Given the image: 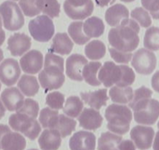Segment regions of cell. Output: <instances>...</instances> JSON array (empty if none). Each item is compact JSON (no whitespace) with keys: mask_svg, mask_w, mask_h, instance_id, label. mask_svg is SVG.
<instances>
[{"mask_svg":"<svg viewBox=\"0 0 159 150\" xmlns=\"http://www.w3.org/2000/svg\"><path fill=\"white\" fill-rule=\"evenodd\" d=\"M140 26L134 20L126 19L108 32V42L112 48L125 53H131L140 42Z\"/></svg>","mask_w":159,"mask_h":150,"instance_id":"1","label":"cell"},{"mask_svg":"<svg viewBox=\"0 0 159 150\" xmlns=\"http://www.w3.org/2000/svg\"><path fill=\"white\" fill-rule=\"evenodd\" d=\"M38 79L45 91L60 88L65 82L63 58L52 53H47L44 69L40 72Z\"/></svg>","mask_w":159,"mask_h":150,"instance_id":"2","label":"cell"},{"mask_svg":"<svg viewBox=\"0 0 159 150\" xmlns=\"http://www.w3.org/2000/svg\"><path fill=\"white\" fill-rule=\"evenodd\" d=\"M105 117L108 122L107 128L111 132L123 135L129 131L133 114L128 106L111 104L105 110Z\"/></svg>","mask_w":159,"mask_h":150,"instance_id":"3","label":"cell"},{"mask_svg":"<svg viewBox=\"0 0 159 150\" xmlns=\"http://www.w3.org/2000/svg\"><path fill=\"white\" fill-rule=\"evenodd\" d=\"M130 109L134 110V120L142 125H153L159 117V102L147 99L139 101Z\"/></svg>","mask_w":159,"mask_h":150,"instance_id":"4","label":"cell"},{"mask_svg":"<svg viewBox=\"0 0 159 150\" xmlns=\"http://www.w3.org/2000/svg\"><path fill=\"white\" fill-rule=\"evenodd\" d=\"M9 124L16 132L24 134L30 140H35L42 131V127L36 119L27 114L16 112L9 118Z\"/></svg>","mask_w":159,"mask_h":150,"instance_id":"5","label":"cell"},{"mask_svg":"<svg viewBox=\"0 0 159 150\" xmlns=\"http://www.w3.org/2000/svg\"><path fill=\"white\" fill-rule=\"evenodd\" d=\"M0 16L3 26L10 31L18 30L24 24V17L20 7L13 1H5L0 5Z\"/></svg>","mask_w":159,"mask_h":150,"instance_id":"6","label":"cell"},{"mask_svg":"<svg viewBox=\"0 0 159 150\" xmlns=\"http://www.w3.org/2000/svg\"><path fill=\"white\" fill-rule=\"evenodd\" d=\"M29 32L35 41L47 42L55 34V26L53 21L46 15H41L31 20L28 24Z\"/></svg>","mask_w":159,"mask_h":150,"instance_id":"7","label":"cell"},{"mask_svg":"<svg viewBox=\"0 0 159 150\" xmlns=\"http://www.w3.org/2000/svg\"><path fill=\"white\" fill-rule=\"evenodd\" d=\"M133 67L136 72L142 75L151 74L157 65V58L154 53L147 49H140L132 57Z\"/></svg>","mask_w":159,"mask_h":150,"instance_id":"8","label":"cell"},{"mask_svg":"<svg viewBox=\"0 0 159 150\" xmlns=\"http://www.w3.org/2000/svg\"><path fill=\"white\" fill-rule=\"evenodd\" d=\"M63 9L70 18L82 21L92 14L94 4L92 0H65Z\"/></svg>","mask_w":159,"mask_h":150,"instance_id":"9","label":"cell"},{"mask_svg":"<svg viewBox=\"0 0 159 150\" xmlns=\"http://www.w3.org/2000/svg\"><path fill=\"white\" fill-rule=\"evenodd\" d=\"M130 137L137 148L149 149L154 142V131L151 127L137 125L131 130Z\"/></svg>","mask_w":159,"mask_h":150,"instance_id":"10","label":"cell"},{"mask_svg":"<svg viewBox=\"0 0 159 150\" xmlns=\"http://www.w3.org/2000/svg\"><path fill=\"white\" fill-rule=\"evenodd\" d=\"M98 79L101 83L106 88H110L113 85H117L120 82L122 76L121 65H116V63L107 61L99 70Z\"/></svg>","mask_w":159,"mask_h":150,"instance_id":"11","label":"cell"},{"mask_svg":"<svg viewBox=\"0 0 159 150\" xmlns=\"http://www.w3.org/2000/svg\"><path fill=\"white\" fill-rule=\"evenodd\" d=\"M20 73V68L16 59L9 58L0 64V81L7 86L15 85Z\"/></svg>","mask_w":159,"mask_h":150,"instance_id":"12","label":"cell"},{"mask_svg":"<svg viewBox=\"0 0 159 150\" xmlns=\"http://www.w3.org/2000/svg\"><path fill=\"white\" fill-rule=\"evenodd\" d=\"M20 64L23 71L29 74H36L42 69L43 56L38 50H30L22 56Z\"/></svg>","mask_w":159,"mask_h":150,"instance_id":"13","label":"cell"},{"mask_svg":"<svg viewBox=\"0 0 159 150\" xmlns=\"http://www.w3.org/2000/svg\"><path fill=\"white\" fill-rule=\"evenodd\" d=\"M88 63L86 58L82 55L73 54L69 56L66 63V73L69 78L76 82H82L84 80L82 70Z\"/></svg>","mask_w":159,"mask_h":150,"instance_id":"14","label":"cell"},{"mask_svg":"<svg viewBox=\"0 0 159 150\" xmlns=\"http://www.w3.org/2000/svg\"><path fill=\"white\" fill-rule=\"evenodd\" d=\"M95 145V135L89 131H77L70 139V148L71 150H94Z\"/></svg>","mask_w":159,"mask_h":150,"instance_id":"15","label":"cell"},{"mask_svg":"<svg viewBox=\"0 0 159 150\" xmlns=\"http://www.w3.org/2000/svg\"><path fill=\"white\" fill-rule=\"evenodd\" d=\"M7 44L12 56H21L30 49L31 39L24 33H15L9 38Z\"/></svg>","mask_w":159,"mask_h":150,"instance_id":"16","label":"cell"},{"mask_svg":"<svg viewBox=\"0 0 159 150\" xmlns=\"http://www.w3.org/2000/svg\"><path fill=\"white\" fill-rule=\"evenodd\" d=\"M80 126L89 131H95L102 124L103 118L98 110L93 108H85L78 117Z\"/></svg>","mask_w":159,"mask_h":150,"instance_id":"17","label":"cell"},{"mask_svg":"<svg viewBox=\"0 0 159 150\" xmlns=\"http://www.w3.org/2000/svg\"><path fill=\"white\" fill-rule=\"evenodd\" d=\"M1 99L9 111H17L24 102V95L17 88H7L1 94Z\"/></svg>","mask_w":159,"mask_h":150,"instance_id":"18","label":"cell"},{"mask_svg":"<svg viewBox=\"0 0 159 150\" xmlns=\"http://www.w3.org/2000/svg\"><path fill=\"white\" fill-rule=\"evenodd\" d=\"M61 143L62 137L54 129H45L38 138V144L42 150H58Z\"/></svg>","mask_w":159,"mask_h":150,"instance_id":"19","label":"cell"},{"mask_svg":"<svg viewBox=\"0 0 159 150\" xmlns=\"http://www.w3.org/2000/svg\"><path fill=\"white\" fill-rule=\"evenodd\" d=\"M107 91V88H102L97 91L81 92L80 97L87 105L94 110H99L102 106L106 105L108 100Z\"/></svg>","mask_w":159,"mask_h":150,"instance_id":"20","label":"cell"},{"mask_svg":"<svg viewBox=\"0 0 159 150\" xmlns=\"http://www.w3.org/2000/svg\"><path fill=\"white\" fill-rule=\"evenodd\" d=\"M76 126V121L74 119L70 118L64 114H59L52 122L49 129L56 130L61 137L66 138L75 131Z\"/></svg>","mask_w":159,"mask_h":150,"instance_id":"21","label":"cell"},{"mask_svg":"<svg viewBox=\"0 0 159 150\" xmlns=\"http://www.w3.org/2000/svg\"><path fill=\"white\" fill-rule=\"evenodd\" d=\"M129 13L128 9L122 4L111 6L105 12V21L111 27H116L124 20L128 19Z\"/></svg>","mask_w":159,"mask_h":150,"instance_id":"22","label":"cell"},{"mask_svg":"<svg viewBox=\"0 0 159 150\" xmlns=\"http://www.w3.org/2000/svg\"><path fill=\"white\" fill-rule=\"evenodd\" d=\"M73 48V43L66 33H57L53 38L49 53H56L60 55H68Z\"/></svg>","mask_w":159,"mask_h":150,"instance_id":"23","label":"cell"},{"mask_svg":"<svg viewBox=\"0 0 159 150\" xmlns=\"http://www.w3.org/2000/svg\"><path fill=\"white\" fill-rule=\"evenodd\" d=\"M26 145V139L20 134L11 131L6 133L1 141L2 150H24Z\"/></svg>","mask_w":159,"mask_h":150,"instance_id":"24","label":"cell"},{"mask_svg":"<svg viewBox=\"0 0 159 150\" xmlns=\"http://www.w3.org/2000/svg\"><path fill=\"white\" fill-rule=\"evenodd\" d=\"M83 30L85 35L91 38H98L105 31V24L103 21L97 16H92L86 20L83 25Z\"/></svg>","mask_w":159,"mask_h":150,"instance_id":"25","label":"cell"},{"mask_svg":"<svg viewBox=\"0 0 159 150\" xmlns=\"http://www.w3.org/2000/svg\"><path fill=\"white\" fill-rule=\"evenodd\" d=\"M134 91L130 87L112 86L109 90V97L113 102L119 104L129 103L133 99Z\"/></svg>","mask_w":159,"mask_h":150,"instance_id":"26","label":"cell"},{"mask_svg":"<svg viewBox=\"0 0 159 150\" xmlns=\"http://www.w3.org/2000/svg\"><path fill=\"white\" fill-rule=\"evenodd\" d=\"M17 85L21 92L28 97L34 96L38 92L40 88L36 77L27 74L23 75L20 77Z\"/></svg>","mask_w":159,"mask_h":150,"instance_id":"27","label":"cell"},{"mask_svg":"<svg viewBox=\"0 0 159 150\" xmlns=\"http://www.w3.org/2000/svg\"><path fill=\"white\" fill-rule=\"evenodd\" d=\"M123 138L111 132H104L101 134L98 142V150H119V145Z\"/></svg>","mask_w":159,"mask_h":150,"instance_id":"28","label":"cell"},{"mask_svg":"<svg viewBox=\"0 0 159 150\" xmlns=\"http://www.w3.org/2000/svg\"><path fill=\"white\" fill-rule=\"evenodd\" d=\"M102 67L100 62H90L84 67L82 70V76L84 80L91 86H99L101 82L98 77V72Z\"/></svg>","mask_w":159,"mask_h":150,"instance_id":"29","label":"cell"},{"mask_svg":"<svg viewBox=\"0 0 159 150\" xmlns=\"http://www.w3.org/2000/svg\"><path fill=\"white\" fill-rule=\"evenodd\" d=\"M84 108V103L78 96H72L67 98L63 105V113L68 117L76 118L81 114Z\"/></svg>","mask_w":159,"mask_h":150,"instance_id":"30","label":"cell"},{"mask_svg":"<svg viewBox=\"0 0 159 150\" xmlns=\"http://www.w3.org/2000/svg\"><path fill=\"white\" fill-rule=\"evenodd\" d=\"M84 53L88 59L91 60H98L105 56L106 47L102 41L93 40L85 46Z\"/></svg>","mask_w":159,"mask_h":150,"instance_id":"31","label":"cell"},{"mask_svg":"<svg viewBox=\"0 0 159 150\" xmlns=\"http://www.w3.org/2000/svg\"><path fill=\"white\" fill-rule=\"evenodd\" d=\"M84 23L82 21H76L72 22L69 25L68 33L73 42L77 45H84L89 42L91 39L88 38L84 34L83 30Z\"/></svg>","mask_w":159,"mask_h":150,"instance_id":"32","label":"cell"},{"mask_svg":"<svg viewBox=\"0 0 159 150\" xmlns=\"http://www.w3.org/2000/svg\"><path fill=\"white\" fill-rule=\"evenodd\" d=\"M40 11L50 18L58 17L60 13V4L57 0H37Z\"/></svg>","mask_w":159,"mask_h":150,"instance_id":"33","label":"cell"},{"mask_svg":"<svg viewBox=\"0 0 159 150\" xmlns=\"http://www.w3.org/2000/svg\"><path fill=\"white\" fill-rule=\"evenodd\" d=\"M143 45L151 51L159 50V27H151L146 30L143 38Z\"/></svg>","mask_w":159,"mask_h":150,"instance_id":"34","label":"cell"},{"mask_svg":"<svg viewBox=\"0 0 159 150\" xmlns=\"http://www.w3.org/2000/svg\"><path fill=\"white\" fill-rule=\"evenodd\" d=\"M130 16L137 24L143 27H148L152 24L151 16L145 9L137 7L131 11Z\"/></svg>","mask_w":159,"mask_h":150,"instance_id":"35","label":"cell"},{"mask_svg":"<svg viewBox=\"0 0 159 150\" xmlns=\"http://www.w3.org/2000/svg\"><path fill=\"white\" fill-rule=\"evenodd\" d=\"M45 102L52 110H61L63 108L65 102V96L59 91L48 93L45 99Z\"/></svg>","mask_w":159,"mask_h":150,"instance_id":"36","label":"cell"},{"mask_svg":"<svg viewBox=\"0 0 159 150\" xmlns=\"http://www.w3.org/2000/svg\"><path fill=\"white\" fill-rule=\"evenodd\" d=\"M59 115V112L51 108H44L41 110L39 115V122L42 128H49L52 122Z\"/></svg>","mask_w":159,"mask_h":150,"instance_id":"37","label":"cell"},{"mask_svg":"<svg viewBox=\"0 0 159 150\" xmlns=\"http://www.w3.org/2000/svg\"><path fill=\"white\" fill-rule=\"evenodd\" d=\"M17 112L22 113V114H27L30 117L36 119L39 113V105L38 102L31 99H27L24 100V104Z\"/></svg>","mask_w":159,"mask_h":150,"instance_id":"38","label":"cell"},{"mask_svg":"<svg viewBox=\"0 0 159 150\" xmlns=\"http://www.w3.org/2000/svg\"><path fill=\"white\" fill-rule=\"evenodd\" d=\"M19 6L24 14L29 17L34 16L41 13L37 6V0H20Z\"/></svg>","mask_w":159,"mask_h":150,"instance_id":"39","label":"cell"},{"mask_svg":"<svg viewBox=\"0 0 159 150\" xmlns=\"http://www.w3.org/2000/svg\"><path fill=\"white\" fill-rule=\"evenodd\" d=\"M122 76L120 82L116 86L129 87L135 81V73L130 67L126 65H121Z\"/></svg>","mask_w":159,"mask_h":150,"instance_id":"40","label":"cell"},{"mask_svg":"<svg viewBox=\"0 0 159 150\" xmlns=\"http://www.w3.org/2000/svg\"><path fill=\"white\" fill-rule=\"evenodd\" d=\"M152 94V91L144 86H142L140 88H137L134 92V96H133L132 100L129 102V108H131L134 104L137 103L139 101H141L147 99H151Z\"/></svg>","mask_w":159,"mask_h":150,"instance_id":"41","label":"cell"},{"mask_svg":"<svg viewBox=\"0 0 159 150\" xmlns=\"http://www.w3.org/2000/svg\"><path fill=\"white\" fill-rule=\"evenodd\" d=\"M109 53L111 58L119 63H128L133 57V54L131 53H125L114 48L109 49Z\"/></svg>","mask_w":159,"mask_h":150,"instance_id":"42","label":"cell"},{"mask_svg":"<svg viewBox=\"0 0 159 150\" xmlns=\"http://www.w3.org/2000/svg\"><path fill=\"white\" fill-rule=\"evenodd\" d=\"M143 8L155 20H159V0H141Z\"/></svg>","mask_w":159,"mask_h":150,"instance_id":"43","label":"cell"},{"mask_svg":"<svg viewBox=\"0 0 159 150\" xmlns=\"http://www.w3.org/2000/svg\"><path fill=\"white\" fill-rule=\"evenodd\" d=\"M119 150H136V145L131 140H123L119 145Z\"/></svg>","mask_w":159,"mask_h":150,"instance_id":"44","label":"cell"},{"mask_svg":"<svg viewBox=\"0 0 159 150\" xmlns=\"http://www.w3.org/2000/svg\"><path fill=\"white\" fill-rule=\"evenodd\" d=\"M151 86L154 91L159 93V70L153 75L151 78Z\"/></svg>","mask_w":159,"mask_h":150,"instance_id":"45","label":"cell"},{"mask_svg":"<svg viewBox=\"0 0 159 150\" xmlns=\"http://www.w3.org/2000/svg\"><path fill=\"white\" fill-rule=\"evenodd\" d=\"M11 131V130H10V128H9L7 125L0 124V150L2 149V148H1V141H2V137H3L4 134H5L6 133L9 132V131Z\"/></svg>","mask_w":159,"mask_h":150,"instance_id":"46","label":"cell"},{"mask_svg":"<svg viewBox=\"0 0 159 150\" xmlns=\"http://www.w3.org/2000/svg\"><path fill=\"white\" fill-rule=\"evenodd\" d=\"M153 149L159 150V131L156 133L153 142Z\"/></svg>","mask_w":159,"mask_h":150,"instance_id":"47","label":"cell"},{"mask_svg":"<svg viewBox=\"0 0 159 150\" xmlns=\"http://www.w3.org/2000/svg\"><path fill=\"white\" fill-rule=\"evenodd\" d=\"M111 0H95V2L98 7H104L108 6L110 3Z\"/></svg>","mask_w":159,"mask_h":150,"instance_id":"48","label":"cell"},{"mask_svg":"<svg viewBox=\"0 0 159 150\" xmlns=\"http://www.w3.org/2000/svg\"><path fill=\"white\" fill-rule=\"evenodd\" d=\"M6 114V108L4 105L2 101L0 99V119H2V117L5 116Z\"/></svg>","mask_w":159,"mask_h":150,"instance_id":"49","label":"cell"},{"mask_svg":"<svg viewBox=\"0 0 159 150\" xmlns=\"http://www.w3.org/2000/svg\"><path fill=\"white\" fill-rule=\"evenodd\" d=\"M5 39H6L5 31L2 30V27L0 26V46L3 44L4 41H5Z\"/></svg>","mask_w":159,"mask_h":150,"instance_id":"50","label":"cell"},{"mask_svg":"<svg viewBox=\"0 0 159 150\" xmlns=\"http://www.w3.org/2000/svg\"><path fill=\"white\" fill-rule=\"evenodd\" d=\"M3 59V52H2V50L0 49V63H1V61Z\"/></svg>","mask_w":159,"mask_h":150,"instance_id":"51","label":"cell"},{"mask_svg":"<svg viewBox=\"0 0 159 150\" xmlns=\"http://www.w3.org/2000/svg\"><path fill=\"white\" fill-rule=\"evenodd\" d=\"M122 2H134L135 0H120Z\"/></svg>","mask_w":159,"mask_h":150,"instance_id":"52","label":"cell"},{"mask_svg":"<svg viewBox=\"0 0 159 150\" xmlns=\"http://www.w3.org/2000/svg\"><path fill=\"white\" fill-rule=\"evenodd\" d=\"M2 17H1V16H0V26H1V27H2Z\"/></svg>","mask_w":159,"mask_h":150,"instance_id":"53","label":"cell"},{"mask_svg":"<svg viewBox=\"0 0 159 150\" xmlns=\"http://www.w3.org/2000/svg\"><path fill=\"white\" fill-rule=\"evenodd\" d=\"M157 128L159 129V121H158V123H157Z\"/></svg>","mask_w":159,"mask_h":150,"instance_id":"54","label":"cell"},{"mask_svg":"<svg viewBox=\"0 0 159 150\" xmlns=\"http://www.w3.org/2000/svg\"><path fill=\"white\" fill-rule=\"evenodd\" d=\"M29 150H38V149H35V148H31V149H29Z\"/></svg>","mask_w":159,"mask_h":150,"instance_id":"55","label":"cell"},{"mask_svg":"<svg viewBox=\"0 0 159 150\" xmlns=\"http://www.w3.org/2000/svg\"><path fill=\"white\" fill-rule=\"evenodd\" d=\"M13 1H20V0H13Z\"/></svg>","mask_w":159,"mask_h":150,"instance_id":"56","label":"cell"},{"mask_svg":"<svg viewBox=\"0 0 159 150\" xmlns=\"http://www.w3.org/2000/svg\"><path fill=\"white\" fill-rule=\"evenodd\" d=\"M0 90H1V83H0Z\"/></svg>","mask_w":159,"mask_h":150,"instance_id":"57","label":"cell"}]
</instances>
